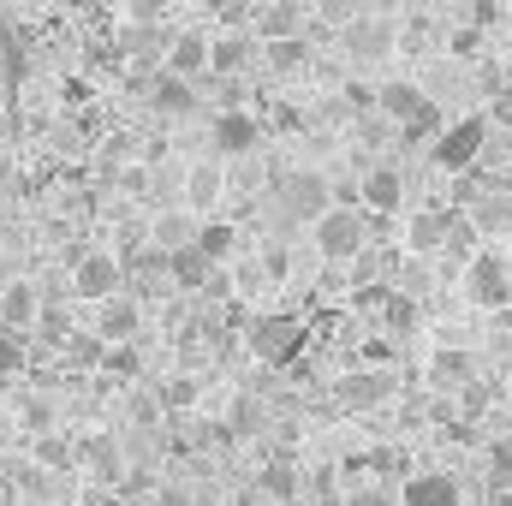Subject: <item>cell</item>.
Wrapping results in <instances>:
<instances>
[{"label":"cell","mask_w":512,"mask_h":506,"mask_svg":"<svg viewBox=\"0 0 512 506\" xmlns=\"http://www.w3.org/2000/svg\"><path fill=\"white\" fill-rule=\"evenodd\" d=\"M78 459H84V471H90L102 489L126 483V447H120V435H90V441L78 447Z\"/></svg>","instance_id":"obj_7"},{"label":"cell","mask_w":512,"mask_h":506,"mask_svg":"<svg viewBox=\"0 0 512 506\" xmlns=\"http://www.w3.org/2000/svg\"><path fill=\"white\" fill-rule=\"evenodd\" d=\"M399 197H405V185H399V173H393V167H370V173H364V209H370L376 221L399 209Z\"/></svg>","instance_id":"obj_12"},{"label":"cell","mask_w":512,"mask_h":506,"mask_svg":"<svg viewBox=\"0 0 512 506\" xmlns=\"http://www.w3.org/2000/svg\"><path fill=\"white\" fill-rule=\"evenodd\" d=\"M167 72H179V78H203V72H209V42H203V36H179V42L167 48Z\"/></svg>","instance_id":"obj_16"},{"label":"cell","mask_w":512,"mask_h":506,"mask_svg":"<svg viewBox=\"0 0 512 506\" xmlns=\"http://www.w3.org/2000/svg\"><path fill=\"white\" fill-rule=\"evenodd\" d=\"M340 506H399V495H387V489H358V495H346Z\"/></svg>","instance_id":"obj_35"},{"label":"cell","mask_w":512,"mask_h":506,"mask_svg":"<svg viewBox=\"0 0 512 506\" xmlns=\"http://www.w3.org/2000/svg\"><path fill=\"white\" fill-rule=\"evenodd\" d=\"M447 233H453V215H447V209H423V215H411L405 245H411V251H441Z\"/></svg>","instance_id":"obj_13"},{"label":"cell","mask_w":512,"mask_h":506,"mask_svg":"<svg viewBox=\"0 0 512 506\" xmlns=\"http://www.w3.org/2000/svg\"><path fill=\"white\" fill-rule=\"evenodd\" d=\"M245 60H251V42H239V36H221V42H209V72H215V78H233Z\"/></svg>","instance_id":"obj_20"},{"label":"cell","mask_w":512,"mask_h":506,"mask_svg":"<svg viewBox=\"0 0 512 506\" xmlns=\"http://www.w3.org/2000/svg\"><path fill=\"white\" fill-rule=\"evenodd\" d=\"M251 346H256V358H268V364H292L298 346H304V322L298 316H256Z\"/></svg>","instance_id":"obj_4"},{"label":"cell","mask_w":512,"mask_h":506,"mask_svg":"<svg viewBox=\"0 0 512 506\" xmlns=\"http://www.w3.org/2000/svg\"><path fill=\"white\" fill-rule=\"evenodd\" d=\"M161 6H167V0H131V18L149 24V18H161Z\"/></svg>","instance_id":"obj_36"},{"label":"cell","mask_w":512,"mask_h":506,"mask_svg":"<svg viewBox=\"0 0 512 506\" xmlns=\"http://www.w3.org/2000/svg\"><path fill=\"white\" fill-rule=\"evenodd\" d=\"M72 459H78V453H72V441H66V435H54V429H42V435H36V465H42V471H66Z\"/></svg>","instance_id":"obj_23"},{"label":"cell","mask_w":512,"mask_h":506,"mask_svg":"<svg viewBox=\"0 0 512 506\" xmlns=\"http://www.w3.org/2000/svg\"><path fill=\"white\" fill-rule=\"evenodd\" d=\"M465 298L477 310H507L512 304V262L501 251H477L465 262Z\"/></svg>","instance_id":"obj_3"},{"label":"cell","mask_w":512,"mask_h":506,"mask_svg":"<svg viewBox=\"0 0 512 506\" xmlns=\"http://www.w3.org/2000/svg\"><path fill=\"white\" fill-rule=\"evenodd\" d=\"M435 131H441V108H435V102H423V108L405 120V143H429Z\"/></svg>","instance_id":"obj_27"},{"label":"cell","mask_w":512,"mask_h":506,"mask_svg":"<svg viewBox=\"0 0 512 506\" xmlns=\"http://www.w3.org/2000/svg\"><path fill=\"white\" fill-rule=\"evenodd\" d=\"M155 108H161V114H185V108H191V78H179V72L161 66V78H155Z\"/></svg>","instance_id":"obj_21"},{"label":"cell","mask_w":512,"mask_h":506,"mask_svg":"<svg viewBox=\"0 0 512 506\" xmlns=\"http://www.w3.org/2000/svg\"><path fill=\"white\" fill-rule=\"evenodd\" d=\"M167 274H173L179 286H191V292H197V286L215 274V262L197 251V245H179V251H167Z\"/></svg>","instance_id":"obj_18"},{"label":"cell","mask_w":512,"mask_h":506,"mask_svg":"<svg viewBox=\"0 0 512 506\" xmlns=\"http://www.w3.org/2000/svg\"><path fill=\"white\" fill-rule=\"evenodd\" d=\"M233 239H239V233H233L227 221H209V227H197V239H191V245L209 256V262H227V256H233Z\"/></svg>","instance_id":"obj_22"},{"label":"cell","mask_w":512,"mask_h":506,"mask_svg":"<svg viewBox=\"0 0 512 506\" xmlns=\"http://www.w3.org/2000/svg\"><path fill=\"white\" fill-rule=\"evenodd\" d=\"M256 137H262V126H256L245 108H227V114L215 120V149H221V155H251Z\"/></svg>","instance_id":"obj_10"},{"label":"cell","mask_w":512,"mask_h":506,"mask_svg":"<svg viewBox=\"0 0 512 506\" xmlns=\"http://www.w3.org/2000/svg\"><path fill=\"white\" fill-rule=\"evenodd\" d=\"M262 30H268V36H292V30H298V12H292V6H268Z\"/></svg>","instance_id":"obj_34"},{"label":"cell","mask_w":512,"mask_h":506,"mask_svg":"<svg viewBox=\"0 0 512 506\" xmlns=\"http://www.w3.org/2000/svg\"><path fill=\"white\" fill-rule=\"evenodd\" d=\"M155 506H191V495H185V489H161V495H155Z\"/></svg>","instance_id":"obj_38"},{"label":"cell","mask_w":512,"mask_h":506,"mask_svg":"<svg viewBox=\"0 0 512 506\" xmlns=\"http://www.w3.org/2000/svg\"><path fill=\"white\" fill-rule=\"evenodd\" d=\"M399 506H459V483L441 471H417V477H405Z\"/></svg>","instance_id":"obj_9"},{"label":"cell","mask_w":512,"mask_h":506,"mask_svg":"<svg viewBox=\"0 0 512 506\" xmlns=\"http://www.w3.org/2000/svg\"><path fill=\"white\" fill-rule=\"evenodd\" d=\"M429 376L441 381V387H459V381H471V352H441V358L429 364Z\"/></svg>","instance_id":"obj_26"},{"label":"cell","mask_w":512,"mask_h":506,"mask_svg":"<svg viewBox=\"0 0 512 506\" xmlns=\"http://www.w3.org/2000/svg\"><path fill=\"white\" fill-rule=\"evenodd\" d=\"M131 423H137V429H155V423H161V399H155V393H149V387H137V393H131Z\"/></svg>","instance_id":"obj_30"},{"label":"cell","mask_w":512,"mask_h":506,"mask_svg":"<svg viewBox=\"0 0 512 506\" xmlns=\"http://www.w3.org/2000/svg\"><path fill=\"white\" fill-rule=\"evenodd\" d=\"M507 262H512V256H507Z\"/></svg>","instance_id":"obj_40"},{"label":"cell","mask_w":512,"mask_h":506,"mask_svg":"<svg viewBox=\"0 0 512 506\" xmlns=\"http://www.w3.org/2000/svg\"><path fill=\"white\" fill-rule=\"evenodd\" d=\"M417 108H423V90H417L411 78H393V84L376 90V114H382V120H399V126H405Z\"/></svg>","instance_id":"obj_14"},{"label":"cell","mask_w":512,"mask_h":506,"mask_svg":"<svg viewBox=\"0 0 512 506\" xmlns=\"http://www.w3.org/2000/svg\"><path fill=\"white\" fill-rule=\"evenodd\" d=\"M66 352H72V364H90V370H96V364H102V352H108V340H102V334H72V340H66Z\"/></svg>","instance_id":"obj_29"},{"label":"cell","mask_w":512,"mask_h":506,"mask_svg":"<svg viewBox=\"0 0 512 506\" xmlns=\"http://www.w3.org/2000/svg\"><path fill=\"white\" fill-rule=\"evenodd\" d=\"M137 328H143V310H137V298L108 292V298H102V316H96V334L114 346V340H137Z\"/></svg>","instance_id":"obj_8"},{"label":"cell","mask_w":512,"mask_h":506,"mask_svg":"<svg viewBox=\"0 0 512 506\" xmlns=\"http://www.w3.org/2000/svg\"><path fill=\"white\" fill-rule=\"evenodd\" d=\"M501 120H507V126H512V96H507V102H501Z\"/></svg>","instance_id":"obj_39"},{"label":"cell","mask_w":512,"mask_h":506,"mask_svg":"<svg viewBox=\"0 0 512 506\" xmlns=\"http://www.w3.org/2000/svg\"><path fill=\"white\" fill-rule=\"evenodd\" d=\"M274 191H280V215H286V221H316V215L328 209V185H322V173H310V167L286 173Z\"/></svg>","instance_id":"obj_5"},{"label":"cell","mask_w":512,"mask_h":506,"mask_svg":"<svg viewBox=\"0 0 512 506\" xmlns=\"http://www.w3.org/2000/svg\"><path fill=\"white\" fill-rule=\"evenodd\" d=\"M483 143H489V114H465V120H453L429 137V161L441 173H465L483 155Z\"/></svg>","instance_id":"obj_2"},{"label":"cell","mask_w":512,"mask_h":506,"mask_svg":"<svg viewBox=\"0 0 512 506\" xmlns=\"http://www.w3.org/2000/svg\"><path fill=\"white\" fill-rule=\"evenodd\" d=\"M36 310H42V298H36V286H6V292H0V322H6L12 334H30V322H36Z\"/></svg>","instance_id":"obj_15"},{"label":"cell","mask_w":512,"mask_h":506,"mask_svg":"<svg viewBox=\"0 0 512 506\" xmlns=\"http://www.w3.org/2000/svg\"><path fill=\"white\" fill-rule=\"evenodd\" d=\"M387 328H399V334H405V328H417V304H411L405 292H399V298H387Z\"/></svg>","instance_id":"obj_33"},{"label":"cell","mask_w":512,"mask_h":506,"mask_svg":"<svg viewBox=\"0 0 512 506\" xmlns=\"http://www.w3.org/2000/svg\"><path fill=\"white\" fill-rule=\"evenodd\" d=\"M30 328H36V334H42V340H48V346H66V340H72V316H66V310H60V304H42V310H36V322H30Z\"/></svg>","instance_id":"obj_24"},{"label":"cell","mask_w":512,"mask_h":506,"mask_svg":"<svg viewBox=\"0 0 512 506\" xmlns=\"http://www.w3.org/2000/svg\"><path fill=\"white\" fill-rule=\"evenodd\" d=\"M149 239H155V251H179V245H191L197 239V221L191 215H155V227H149Z\"/></svg>","instance_id":"obj_19"},{"label":"cell","mask_w":512,"mask_h":506,"mask_svg":"<svg viewBox=\"0 0 512 506\" xmlns=\"http://www.w3.org/2000/svg\"><path fill=\"white\" fill-rule=\"evenodd\" d=\"M387 42H393V30H387V24H376V30H370V24H358V30H352V48H358V54H387Z\"/></svg>","instance_id":"obj_31"},{"label":"cell","mask_w":512,"mask_h":506,"mask_svg":"<svg viewBox=\"0 0 512 506\" xmlns=\"http://www.w3.org/2000/svg\"><path fill=\"white\" fill-rule=\"evenodd\" d=\"M227 423H233V435H256V423H262V405H256L251 393H239V399L227 405Z\"/></svg>","instance_id":"obj_28"},{"label":"cell","mask_w":512,"mask_h":506,"mask_svg":"<svg viewBox=\"0 0 512 506\" xmlns=\"http://www.w3.org/2000/svg\"><path fill=\"white\" fill-rule=\"evenodd\" d=\"M24 370V334H0V376H18Z\"/></svg>","instance_id":"obj_32"},{"label":"cell","mask_w":512,"mask_h":506,"mask_svg":"<svg viewBox=\"0 0 512 506\" xmlns=\"http://www.w3.org/2000/svg\"><path fill=\"white\" fill-rule=\"evenodd\" d=\"M72 292L78 298H108V292H120V256H108V251H90V256H78V268H72Z\"/></svg>","instance_id":"obj_6"},{"label":"cell","mask_w":512,"mask_h":506,"mask_svg":"<svg viewBox=\"0 0 512 506\" xmlns=\"http://www.w3.org/2000/svg\"><path fill=\"white\" fill-rule=\"evenodd\" d=\"M268 66H274V72H298V66H304L298 30H292V36H268Z\"/></svg>","instance_id":"obj_25"},{"label":"cell","mask_w":512,"mask_h":506,"mask_svg":"<svg viewBox=\"0 0 512 506\" xmlns=\"http://www.w3.org/2000/svg\"><path fill=\"white\" fill-rule=\"evenodd\" d=\"M495 477L512 483V447H495Z\"/></svg>","instance_id":"obj_37"},{"label":"cell","mask_w":512,"mask_h":506,"mask_svg":"<svg viewBox=\"0 0 512 506\" xmlns=\"http://www.w3.org/2000/svg\"><path fill=\"white\" fill-rule=\"evenodd\" d=\"M310 239L322 262H352V256L370 245V209H352V203H334L310 221Z\"/></svg>","instance_id":"obj_1"},{"label":"cell","mask_w":512,"mask_h":506,"mask_svg":"<svg viewBox=\"0 0 512 506\" xmlns=\"http://www.w3.org/2000/svg\"><path fill=\"white\" fill-rule=\"evenodd\" d=\"M387 393H393V376L387 370H358V376L340 381V405L346 411H370V405H382Z\"/></svg>","instance_id":"obj_11"},{"label":"cell","mask_w":512,"mask_h":506,"mask_svg":"<svg viewBox=\"0 0 512 506\" xmlns=\"http://www.w3.org/2000/svg\"><path fill=\"white\" fill-rule=\"evenodd\" d=\"M221 185H227V173L209 161V167H191V179H185V203H191V215H203V209H215V197H221Z\"/></svg>","instance_id":"obj_17"}]
</instances>
